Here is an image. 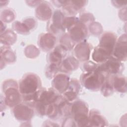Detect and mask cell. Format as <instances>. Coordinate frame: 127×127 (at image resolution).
I'll list each match as a JSON object with an SVG mask.
<instances>
[{
  "instance_id": "d6986e66",
  "label": "cell",
  "mask_w": 127,
  "mask_h": 127,
  "mask_svg": "<svg viewBox=\"0 0 127 127\" xmlns=\"http://www.w3.org/2000/svg\"><path fill=\"white\" fill-rule=\"evenodd\" d=\"M108 122L106 118L95 109H92L89 113V126L104 127L107 126Z\"/></svg>"
},
{
  "instance_id": "4fadbf2b",
  "label": "cell",
  "mask_w": 127,
  "mask_h": 127,
  "mask_svg": "<svg viewBox=\"0 0 127 127\" xmlns=\"http://www.w3.org/2000/svg\"><path fill=\"white\" fill-rule=\"evenodd\" d=\"M56 42L57 38L54 34L50 32L45 33L39 35L38 45L44 52H49L55 47Z\"/></svg>"
},
{
  "instance_id": "ffe728a7",
  "label": "cell",
  "mask_w": 127,
  "mask_h": 127,
  "mask_svg": "<svg viewBox=\"0 0 127 127\" xmlns=\"http://www.w3.org/2000/svg\"><path fill=\"white\" fill-rule=\"evenodd\" d=\"M16 61V55L11 49L10 46H4L0 48L1 66L4 64V66L7 64L13 63Z\"/></svg>"
},
{
  "instance_id": "ba28073f",
  "label": "cell",
  "mask_w": 127,
  "mask_h": 127,
  "mask_svg": "<svg viewBox=\"0 0 127 127\" xmlns=\"http://www.w3.org/2000/svg\"><path fill=\"white\" fill-rule=\"evenodd\" d=\"M65 17V15L63 11L59 9L56 10L48 23V31L54 35L64 32L63 22Z\"/></svg>"
},
{
  "instance_id": "9a60e30c",
  "label": "cell",
  "mask_w": 127,
  "mask_h": 127,
  "mask_svg": "<svg viewBox=\"0 0 127 127\" xmlns=\"http://www.w3.org/2000/svg\"><path fill=\"white\" fill-rule=\"evenodd\" d=\"M51 5L46 1H41L35 9L36 17L42 21L50 20L53 14Z\"/></svg>"
},
{
  "instance_id": "4dcf8cb0",
  "label": "cell",
  "mask_w": 127,
  "mask_h": 127,
  "mask_svg": "<svg viewBox=\"0 0 127 127\" xmlns=\"http://www.w3.org/2000/svg\"><path fill=\"white\" fill-rule=\"evenodd\" d=\"M98 64H95L91 61H86L82 65V70L84 72H88L95 70Z\"/></svg>"
},
{
  "instance_id": "8fae6325",
  "label": "cell",
  "mask_w": 127,
  "mask_h": 127,
  "mask_svg": "<svg viewBox=\"0 0 127 127\" xmlns=\"http://www.w3.org/2000/svg\"><path fill=\"white\" fill-rule=\"evenodd\" d=\"M70 80L67 74L58 73L53 77L51 84L52 88L60 94H62L67 89Z\"/></svg>"
},
{
  "instance_id": "f1b7e54d",
  "label": "cell",
  "mask_w": 127,
  "mask_h": 127,
  "mask_svg": "<svg viewBox=\"0 0 127 127\" xmlns=\"http://www.w3.org/2000/svg\"><path fill=\"white\" fill-rule=\"evenodd\" d=\"M39 54V50L34 45H29L25 49V55L28 58H34Z\"/></svg>"
},
{
  "instance_id": "30bf717a",
  "label": "cell",
  "mask_w": 127,
  "mask_h": 127,
  "mask_svg": "<svg viewBox=\"0 0 127 127\" xmlns=\"http://www.w3.org/2000/svg\"><path fill=\"white\" fill-rule=\"evenodd\" d=\"M92 46L86 41L77 43L73 48L74 57L79 61L85 62L89 59Z\"/></svg>"
},
{
  "instance_id": "52a82bcc",
  "label": "cell",
  "mask_w": 127,
  "mask_h": 127,
  "mask_svg": "<svg viewBox=\"0 0 127 127\" xmlns=\"http://www.w3.org/2000/svg\"><path fill=\"white\" fill-rule=\"evenodd\" d=\"M67 34L75 43L85 41L88 36L87 26L79 20L67 30Z\"/></svg>"
},
{
  "instance_id": "2e32d148",
  "label": "cell",
  "mask_w": 127,
  "mask_h": 127,
  "mask_svg": "<svg viewBox=\"0 0 127 127\" xmlns=\"http://www.w3.org/2000/svg\"><path fill=\"white\" fill-rule=\"evenodd\" d=\"M80 89L79 81L77 79L72 78L70 80L66 90L61 95L68 102H72L76 100Z\"/></svg>"
},
{
  "instance_id": "d4e9b609",
  "label": "cell",
  "mask_w": 127,
  "mask_h": 127,
  "mask_svg": "<svg viewBox=\"0 0 127 127\" xmlns=\"http://www.w3.org/2000/svg\"><path fill=\"white\" fill-rule=\"evenodd\" d=\"M59 45L67 51L72 50L76 44L71 39L67 33H64L62 35L59 39Z\"/></svg>"
},
{
  "instance_id": "6da1fadb",
  "label": "cell",
  "mask_w": 127,
  "mask_h": 127,
  "mask_svg": "<svg viewBox=\"0 0 127 127\" xmlns=\"http://www.w3.org/2000/svg\"><path fill=\"white\" fill-rule=\"evenodd\" d=\"M19 92L21 95L22 102L34 107V95L42 87L40 78L35 73H25L19 80L18 83Z\"/></svg>"
},
{
  "instance_id": "e0dca14e",
  "label": "cell",
  "mask_w": 127,
  "mask_h": 127,
  "mask_svg": "<svg viewBox=\"0 0 127 127\" xmlns=\"http://www.w3.org/2000/svg\"><path fill=\"white\" fill-rule=\"evenodd\" d=\"M87 2L86 0H65L62 6L63 12L69 16H74L84 7Z\"/></svg>"
},
{
  "instance_id": "1f68e13d",
  "label": "cell",
  "mask_w": 127,
  "mask_h": 127,
  "mask_svg": "<svg viewBox=\"0 0 127 127\" xmlns=\"http://www.w3.org/2000/svg\"><path fill=\"white\" fill-rule=\"evenodd\" d=\"M89 30L93 34L97 35L102 32V26L98 22H92L90 24Z\"/></svg>"
},
{
  "instance_id": "44dd1931",
  "label": "cell",
  "mask_w": 127,
  "mask_h": 127,
  "mask_svg": "<svg viewBox=\"0 0 127 127\" xmlns=\"http://www.w3.org/2000/svg\"><path fill=\"white\" fill-rule=\"evenodd\" d=\"M112 82L114 90L120 93L126 92L127 79L125 76L121 75H114Z\"/></svg>"
},
{
  "instance_id": "484cf974",
  "label": "cell",
  "mask_w": 127,
  "mask_h": 127,
  "mask_svg": "<svg viewBox=\"0 0 127 127\" xmlns=\"http://www.w3.org/2000/svg\"><path fill=\"white\" fill-rule=\"evenodd\" d=\"M12 27L14 30L19 34L26 35L28 34L30 31L28 26L23 21L22 22L15 21L12 24Z\"/></svg>"
},
{
  "instance_id": "7402d4cb",
  "label": "cell",
  "mask_w": 127,
  "mask_h": 127,
  "mask_svg": "<svg viewBox=\"0 0 127 127\" xmlns=\"http://www.w3.org/2000/svg\"><path fill=\"white\" fill-rule=\"evenodd\" d=\"M17 36L13 31L7 29L0 33V42L4 46H10L16 41Z\"/></svg>"
},
{
  "instance_id": "ac0fdd59",
  "label": "cell",
  "mask_w": 127,
  "mask_h": 127,
  "mask_svg": "<svg viewBox=\"0 0 127 127\" xmlns=\"http://www.w3.org/2000/svg\"><path fill=\"white\" fill-rule=\"evenodd\" d=\"M79 65V62L73 56L64 58L60 65V72L69 73L77 69Z\"/></svg>"
},
{
  "instance_id": "5b68a950",
  "label": "cell",
  "mask_w": 127,
  "mask_h": 127,
  "mask_svg": "<svg viewBox=\"0 0 127 127\" xmlns=\"http://www.w3.org/2000/svg\"><path fill=\"white\" fill-rule=\"evenodd\" d=\"M124 69V65L122 62L111 56L105 62L98 64L96 70L105 75H120Z\"/></svg>"
},
{
  "instance_id": "8992f818",
  "label": "cell",
  "mask_w": 127,
  "mask_h": 127,
  "mask_svg": "<svg viewBox=\"0 0 127 127\" xmlns=\"http://www.w3.org/2000/svg\"><path fill=\"white\" fill-rule=\"evenodd\" d=\"M12 112L16 120L23 122H28L33 118L35 110L31 105L21 102L12 108Z\"/></svg>"
},
{
  "instance_id": "603a6c76",
  "label": "cell",
  "mask_w": 127,
  "mask_h": 127,
  "mask_svg": "<svg viewBox=\"0 0 127 127\" xmlns=\"http://www.w3.org/2000/svg\"><path fill=\"white\" fill-rule=\"evenodd\" d=\"M111 56H112L98 46L94 48L92 54V59L98 64L105 62Z\"/></svg>"
},
{
  "instance_id": "5bb4252c",
  "label": "cell",
  "mask_w": 127,
  "mask_h": 127,
  "mask_svg": "<svg viewBox=\"0 0 127 127\" xmlns=\"http://www.w3.org/2000/svg\"><path fill=\"white\" fill-rule=\"evenodd\" d=\"M66 52L67 51L60 45L55 47L52 51L49 52L47 55L48 64L60 65L65 58Z\"/></svg>"
},
{
  "instance_id": "836d02e7",
  "label": "cell",
  "mask_w": 127,
  "mask_h": 127,
  "mask_svg": "<svg viewBox=\"0 0 127 127\" xmlns=\"http://www.w3.org/2000/svg\"><path fill=\"white\" fill-rule=\"evenodd\" d=\"M111 2L113 3V4L117 8H120L122 7H124V6L126 5L127 1H117V0H113L111 1Z\"/></svg>"
},
{
  "instance_id": "9c48e42d",
  "label": "cell",
  "mask_w": 127,
  "mask_h": 127,
  "mask_svg": "<svg viewBox=\"0 0 127 127\" xmlns=\"http://www.w3.org/2000/svg\"><path fill=\"white\" fill-rule=\"evenodd\" d=\"M127 38L126 34H122L117 39L115 45L112 56L121 62L126 61L127 60Z\"/></svg>"
},
{
  "instance_id": "f546056e",
  "label": "cell",
  "mask_w": 127,
  "mask_h": 127,
  "mask_svg": "<svg viewBox=\"0 0 127 127\" xmlns=\"http://www.w3.org/2000/svg\"><path fill=\"white\" fill-rule=\"evenodd\" d=\"M79 19L81 22L87 26L92 23L94 20V17L90 13H84L80 15Z\"/></svg>"
},
{
  "instance_id": "4316f807",
  "label": "cell",
  "mask_w": 127,
  "mask_h": 127,
  "mask_svg": "<svg viewBox=\"0 0 127 127\" xmlns=\"http://www.w3.org/2000/svg\"><path fill=\"white\" fill-rule=\"evenodd\" d=\"M15 17L14 11L10 8L4 9L0 14L1 21L3 22H10L14 19Z\"/></svg>"
},
{
  "instance_id": "7a4b0ae2",
  "label": "cell",
  "mask_w": 127,
  "mask_h": 127,
  "mask_svg": "<svg viewBox=\"0 0 127 127\" xmlns=\"http://www.w3.org/2000/svg\"><path fill=\"white\" fill-rule=\"evenodd\" d=\"M2 90L4 94V103L6 106L13 108L22 101L18 84L15 80L9 79L3 81Z\"/></svg>"
},
{
  "instance_id": "83f0119b",
  "label": "cell",
  "mask_w": 127,
  "mask_h": 127,
  "mask_svg": "<svg viewBox=\"0 0 127 127\" xmlns=\"http://www.w3.org/2000/svg\"><path fill=\"white\" fill-rule=\"evenodd\" d=\"M60 72V65L54 64H48L45 70L46 76L51 79L53 78Z\"/></svg>"
},
{
  "instance_id": "3957f363",
  "label": "cell",
  "mask_w": 127,
  "mask_h": 127,
  "mask_svg": "<svg viewBox=\"0 0 127 127\" xmlns=\"http://www.w3.org/2000/svg\"><path fill=\"white\" fill-rule=\"evenodd\" d=\"M89 113L88 106L84 101L77 100L71 103L70 114L76 127L89 126Z\"/></svg>"
},
{
  "instance_id": "cb8c5ba5",
  "label": "cell",
  "mask_w": 127,
  "mask_h": 127,
  "mask_svg": "<svg viewBox=\"0 0 127 127\" xmlns=\"http://www.w3.org/2000/svg\"><path fill=\"white\" fill-rule=\"evenodd\" d=\"M114 75H106L105 80L100 88L101 93L104 96H109L113 94L114 89L113 86V76Z\"/></svg>"
},
{
  "instance_id": "d6a6232c",
  "label": "cell",
  "mask_w": 127,
  "mask_h": 127,
  "mask_svg": "<svg viewBox=\"0 0 127 127\" xmlns=\"http://www.w3.org/2000/svg\"><path fill=\"white\" fill-rule=\"evenodd\" d=\"M23 21L28 26L30 30L35 28L37 25V21L32 17H27L24 19Z\"/></svg>"
},
{
  "instance_id": "277c9868",
  "label": "cell",
  "mask_w": 127,
  "mask_h": 127,
  "mask_svg": "<svg viewBox=\"0 0 127 127\" xmlns=\"http://www.w3.org/2000/svg\"><path fill=\"white\" fill-rule=\"evenodd\" d=\"M105 75L96 70L84 72L80 76V82L87 89L92 91L99 90L105 80Z\"/></svg>"
},
{
  "instance_id": "7c38bea8",
  "label": "cell",
  "mask_w": 127,
  "mask_h": 127,
  "mask_svg": "<svg viewBox=\"0 0 127 127\" xmlns=\"http://www.w3.org/2000/svg\"><path fill=\"white\" fill-rule=\"evenodd\" d=\"M117 40V37L115 33L112 32H106L100 37L98 46L112 56Z\"/></svg>"
}]
</instances>
